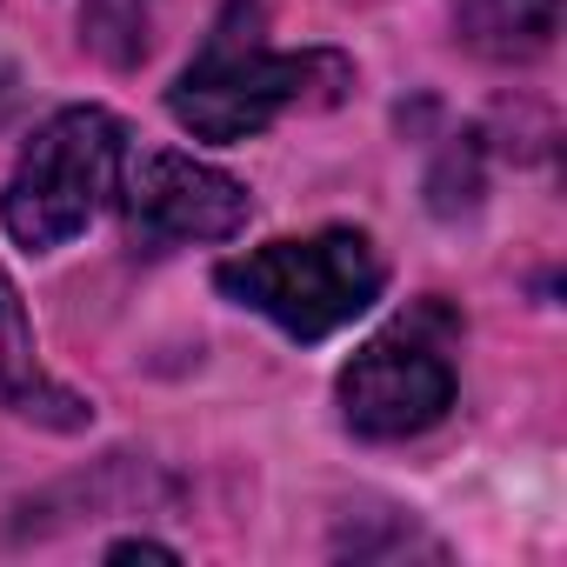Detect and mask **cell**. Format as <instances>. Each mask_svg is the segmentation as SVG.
<instances>
[{"mask_svg": "<svg viewBox=\"0 0 567 567\" xmlns=\"http://www.w3.org/2000/svg\"><path fill=\"white\" fill-rule=\"evenodd\" d=\"M8 101H14V74L0 68V114H8Z\"/></svg>", "mask_w": 567, "mask_h": 567, "instance_id": "10", "label": "cell"}, {"mask_svg": "<svg viewBox=\"0 0 567 567\" xmlns=\"http://www.w3.org/2000/svg\"><path fill=\"white\" fill-rule=\"evenodd\" d=\"M81 41L107 68H134L154 48V0H81Z\"/></svg>", "mask_w": 567, "mask_h": 567, "instance_id": "8", "label": "cell"}, {"mask_svg": "<svg viewBox=\"0 0 567 567\" xmlns=\"http://www.w3.org/2000/svg\"><path fill=\"white\" fill-rule=\"evenodd\" d=\"M141 554L147 560H174V547H161V540H114L107 547V560H141Z\"/></svg>", "mask_w": 567, "mask_h": 567, "instance_id": "9", "label": "cell"}, {"mask_svg": "<svg viewBox=\"0 0 567 567\" xmlns=\"http://www.w3.org/2000/svg\"><path fill=\"white\" fill-rule=\"evenodd\" d=\"M127 167V127L107 107H61L14 161L0 220L28 254H54L74 240L121 187Z\"/></svg>", "mask_w": 567, "mask_h": 567, "instance_id": "3", "label": "cell"}, {"mask_svg": "<svg viewBox=\"0 0 567 567\" xmlns=\"http://www.w3.org/2000/svg\"><path fill=\"white\" fill-rule=\"evenodd\" d=\"M560 0H461V41L487 61H534L554 48Z\"/></svg>", "mask_w": 567, "mask_h": 567, "instance_id": "7", "label": "cell"}, {"mask_svg": "<svg viewBox=\"0 0 567 567\" xmlns=\"http://www.w3.org/2000/svg\"><path fill=\"white\" fill-rule=\"evenodd\" d=\"M381 254L354 227H328L308 240H267L254 254H234L214 267V288L254 315H267L280 334L295 341H328L354 315L381 301Z\"/></svg>", "mask_w": 567, "mask_h": 567, "instance_id": "2", "label": "cell"}, {"mask_svg": "<svg viewBox=\"0 0 567 567\" xmlns=\"http://www.w3.org/2000/svg\"><path fill=\"white\" fill-rule=\"evenodd\" d=\"M454 408V361L421 321L374 334L341 368V421L361 441H414Z\"/></svg>", "mask_w": 567, "mask_h": 567, "instance_id": "4", "label": "cell"}, {"mask_svg": "<svg viewBox=\"0 0 567 567\" xmlns=\"http://www.w3.org/2000/svg\"><path fill=\"white\" fill-rule=\"evenodd\" d=\"M267 14L254 0H227L207 48L187 61V74L167 87V114L194 141H247L274 127L280 114H321L348 101L354 61L334 48H301V54H274L260 41Z\"/></svg>", "mask_w": 567, "mask_h": 567, "instance_id": "1", "label": "cell"}, {"mask_svg": "<svg viewBox=\"0 0 567 567\" xmlns=\"http://www.w3.org/2000/svg\"><path fill=\"white\" fill-rule=\"evenodd\" d=\"M121 220L127 240L141 254H167V247H194V240H234L254 214L247 187L194 154H141L134 167H121Z\"/></svg>", "mask_w": 567, "mask_h": 567, "instance_id": "5", "label": "cell"}, {"mask_svg": "<svg viewBox=\"0 0 567 567\" xmlns=\"http://www.w3.org/2000/svg\"><path fill=\"white\" fill-rule=\"evenodd\" d=\"M0 408H14L28 421H48V427H87L94 421V408L81 394H68L61 381L41 374L34 328H28V308L14 295L8 267H0Z\"/></svg>", "mask_w": 567, "mask_h": 567, "instance_id": "6", "label": "cell"}]
</instances>
